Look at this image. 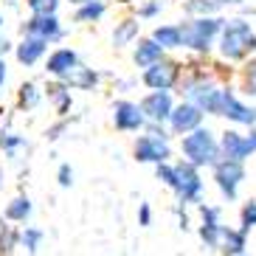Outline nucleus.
<instances>
[{"label":"nucleus","mask_w":256,"mask_h":256,"mask_svg":"<svg viewBox=\"0 0 256 256\" xmlns=\"http://www.w3.org/2000/svg\"><path fill=\"white\" fill-rule=\"evenodd\" d=\"M180 150L186 155V160H192L194 166H214L220 158H222V146L214 138V132L206 127H197L194 132L183 136Z\"/></svg>","instance_id":"f03ea898"},{"label":"nucleus","mask_w":256,"mask_h":256,"mask_svg":"<svg viewBox=\"0 0 256 256\" xmlns=\"http://www.w3.org/2000/svg\"><path fill=\"white\" fill-rule=\"evenodd\" d=\"M155 174H158V180L164 183L166 188H172V192H174V186H178V169H174L172 164H166V160H164V164H158V166H155Z\"/></svg>","instance_id":"cd10ccee"},{"label":"nucleus","mask_w":256,"mask_h":256,"mask_svg":"<svg viewBox=\"0 0 256 256\" xmlns=\"http://www.w3.org/2000/svg\"><path fill=\"white\" fill-rule=\"evenodd\" d=\"M242 256H245V254H242Z\"/></svg>","instance_id":"79ce46f5"},{"label":"nucleus","mask_w":256,"mask_h":256,"mask_svg":"<svg viewBox=\"0 0 256 256\" xmlns=\"http://www.w3.org/2000/svg\"><path fill=\"white\" fill-rule=\"evenodd\" d=\"M8 48H12V42H8L6 37H0V56H3V54H6Z\"/></svg>","instance_id":"4c0bfd02"},{"label":"nucleus","mask_w":256,"mask_h":256,"mask_svg":"<svg viewBox=\"0 0 256 256\" xmlns=\"http://www.w3.org/2000/svg\"><path fill=\"white\" fill-rule=\"evenodd\" d=\"M0 28H3V14H0Z\"/></svg>","instance_id":"a19ab883"},{"label":"nucleus","mask_w":256,"mask_h":256,"mask_svg":"<svg viewBox=\"0 0 256 256\" xmlns=\"http://www.w3.org/2000/svg\"><path fill=\"white\" fill-rule=\"evenodd\" d=\"M56 180H60L62 188H70V186H74V169H70V164H62V166H60Z\"/></svg>","instance_id":"2f4dec72"},{"label":"nucleus","mask_w":256,"mask_h":256,"mask_svg":"<svg viewBox=\"0 0 256 256\" xmlns=\"http://www.w3.org/2000/svg\"><path fill=\"white\" fill-rule=\"evenodd\" d=\"M138 226H141V228H150L152 226V208H150V203L138 206Z\"/></svg>","instance_id":"72a5a7b5"},{"label":"nucleus","mask_w":256,"mask_h":256,"mask_svg":"<svg viewBox=\"0 0 256 256\" xmlns=\"http://www.w3.org/2000/svg\"><path fill=\"white\" fill-rule=\"evenodd\" d=\"M136 37H138V20H121V23L116 26V31H113V46L124 48Z\"/></svg>","instance_id":"5701e85b"},{"label":"nucleus","mask_w":256,"mask_h":256,"mask_svg":"<svg viewBox=\"0 0 256 256\" xmlns=\"http://www.w3.org/2000/svg\"><path fill=\"white\" fill-rule=\"evenodd\" d=\"M220 6H226V3H242V0H217Z\"/></svg>","instance_id":"58836bf2"},{"label":"nucleus","mask_w":256,"mask_h":256,"mask_svg":"<svg viewBox=\"0 0 256 256\" xmlns=\"http://www.w3.org/2000/svg\"><path fill=\"white\" fill-rule=\"evenodd\" d=\"M250 51H256V34L250 28V23H245L240 17L226 20L222 34H220V54L226 60H242Z\"/></svg>","instance_id":"f257e3e1"},{"label":"nucleus","mask_w":256,"mask_h":256,"mask_svg":"<svg viewBox=\"0 0 256 256\" xmlns=\"http://www.w3.org/2000/svg\"><path fill=\"white\" fill-rule=\"evenodd\" d=\"M222 116L234 124H245V127H256V110L248 107L245 102L234 96V90H226V104H222Z\"/></svg>","instance_id":"dca6fc26"},{"label":"nucleus","mask_w":256,"mask_h":256,"mask_svg":"<svg viewBox=\"0 0 256 256\" xmlns=\"http://www.w3.org/2000/svg\"><path fill=\"white\" fill-rule=\"evenodd\" d=\"M141 110H144V116H146V121H155V124L169 121V116H172V110H174L169 90H152V93H146V96L141 98Z\"/></svg>","instance_id":"9b49d317"},{"label":"nucleus","mask_w":256,"mask_h":256,"mask_svg":"<svg viewBox=\"0 0 256 256\" xmlns=\"http://www.w3.org/2000/svg\"><path fill=\"white\" fill-rule=\"evenodd\" d=\"M62 130H65V121H60L56 127H51V130H48V132H46V136L51 138V141H56V138H60V132H62Z\"/></svg>","instance_id":"c9c22d12"},{"label":"nucleus","mask_w":256,"mask_h":256,"mask_svg":"<svg viewBox=\"0 0 256 256\" xmlns=\"http://www.w3.org/2000/svg\"><path fill=\"white\" fill-rule=\"evenodd\" d=\"M152 40L164 48H183V31L180 26H158L152 31Z\"/></svg>","instance_id":"4be33fe9"},{"label":"nucleus","mask_w":256,"mask_h":256,"mask_svg":"<svg viewBox=\"0 0 256 256\" xmlns=\"http://www.w3.org/2000/svg\"><path fill=\"white\" fill-rule=\"evenodd\" d=\"M6 79H8V68H6V60L0 56V90H3V84H6Z\"/></svg>","instance_id":"e433bc0d"},{"label":"nucleus","mask_w":256,"mask_h":256,"mask_svg":"<svg viewBox=\"0 0 256 256\" xmlns=\"http://www.w3.org/2000/svg\"><path fill=\"white\" fill-rule=\"evenodd\" d=\"M40 98H42V93H40V88L34 82H26L23 88H20V104H23L26 110H34V107L40 104Z\"/></svg>","instance_id":"bb28decb"},{"label":"nucleus","mask_w":256,"mask_h":256,"mask_svg":"<svg viewBox=\"0 0 256 256\" xmlns=\"http://www.w3.org/2000/svg\"><path fill=\"white\" fill-rule=\"evenodd\" d=\"M0 146H3V152H6L8 158H14L17 150H23L26 146V138L14 136V132H3V136H0Z\"/></svg>","instance_id":"c85d7f7f"},{"label":"nucleus","mask_w":256,"mask_h":256,"mask_svg":"<svg viewBox=\"0 0 256 256\" xmlns=\"http://www.w3.org/2000/svg\"><path fill=\"white\" fill-rule=\"evenodd\" d=\"M26 3L34 14H56V6H60V0H26Z\"/></svg>","instance_id":"7c9ffc66"},{"label":"nucleus","mask_w":256,"mask_h":256,"mask_svg":"<svg viewBox=\"0 0 256 256\" xmlns=\"http://www.w3.org/2000/svg\"><path fill=\"white\" fill-rule=\"evenodd\" d=\"M186 93L188 102H194L203 113L211 116H222V104H226V90L214 84L211 79H188L186 84L180 88Z\"/></svg>","instance_id":"39448f33"},{"label":"nucleus","mask_w":256,"mask_h":256,"mask_svg":"<svg viewBox=\"0 0 256 256\" xmlns=\"http://www.w3.org/2000/svg\"><path fill=\"white\" fill-rule=\"evenodd\" d=\"M222 26L226 20L222 17H192L188 23L180 26L183 31V46L192 48V51H200V54H208L211 46H214V40L222 34Z\"/></svg>","instance_id":"7ed1b4c3"},{"label":"nucleus","mask_w":256,"mask_h":256,"mask_svg":"<svg viewBox=\"0 0 256 256\" xmlns=\"http://www.w3.org/2000/svg\"><path fill=\"white\" fill-rule=\"evenodd\" d=\"M23 34H31V37H42L48 42H60L62 40V26L56 14H34L31 20L23 23Z\"/></svg>","instance_id":"f8f14e48"},{"label":"nucleus","mask_w":256,"mask_h":256,"mask_svg":"<svg viewBox=\"0 0 256 256\" xmlns=\"http://www.w3.org/2000/svg\"><path fill=\"white\" fill-rule=\"evenodd\" d=\"M220 8L217 0H186V12L192 17H208Z\"/></svg>","instance_id":"a878e982"},{"label":"nucleus","mask_w":256,"mask_h":256,"mask_svg":"<svg viewBox=\"0 0 256 256\" xmlns=\"http://www.w3.org/2000/svg\"><path fill=\"white\" fill-rule=\"evenodd\" d=\"M211 169H214V180H217V188L222 192V197H226L228 203L236 200L240 183L245 180V164L234 160V158H220Z\"/></svg>","instance_id":"423d86ee"},{"label":"nucleus","mask_w":256,"mask_h":256,"mask_svg":"<svg viewBox=\"0 0 256 256\" xmlns=\"http://www.w3.org/2000/svg\"><path fill=\"white\" fill-rule=\"evenodd\" d=\"M76 65H79V54H76L74 48H56V51L48 56L46 70L51 76H56V79H65Z\"/></svg>","instance_id":"f3484780"},{"label":"nucleus","mask_w":256,"mask_h":256,"mask_svg":"<svg viewBox=\"0 0 256 256\" xmlns=\"http://www.w3.org/2000/svg\"><path fill=\"white\" fill-rule=\"evenodd\" d=\"M48 40H42V37H31V34H23V40L14 46V56H17V62L20 65H26V68H31V65H37L42 56H46V51H48Z\"/></svg>","instance_id":"4468645a"},{"label":"nucleus","mask_w":256,"mask_h":256,"mask_svg":"<svg viewBox=\"0 0 256 256\" xmlns=\"http://www.w3.org/2000/svg\"><path fill=\"white\" fill-rule=\"evenodd\" d=\"M42 228H34V226H26V231L20 234V245H23L26 250H28V256H37L40 250V242H42Z\"/></svg>","instance_id":"393cba45"},{"label":"nucleus","mask_w":256,"mask_h":256,"mask_svg":"<svg viewBox=\"0 0 256 256\" xmlns=\"http://www.w3.org/2000/svg\"><path fill=\"white\" fill-rule=\"evenodd\" d=\"M245 88H248L245 93L256 96V65H250V68H248V76H245Z\"/></svg>","instance_id":"f704fd0d"},{"label":"nucleus","mask_w":256,"mask_h":256,"mask_svg":"<svg viewBox=\"0 0 256 256\" xmlns=\"http://www.w3.org/2000/svg\"><path fill=\"white\" fill-rule=\"evenodd\" d=\"M178 169V186H174V194L180 203H200V194H203V180H200V166H194L192 160H180L174 164Z\"/></svg>","instance_id":"0eeeda50"},{"label":"nucleus","mask_w":256,"mask_h":256,"mask_svg":"<svg viewBox=\"0 0 256 256\" xmlns=\"http://www.w3.org/2000/svg\"><path fill=\"white\" fill-rule=\"evenodd\" d=\"M68 3H74V6H82V3H88V0H68Z\"/></svg>","instance_id":"ea45409f"},{"label":"nucleus","mask_w":256,"mask_h":256,"mask_svg":"<svg viewBox=\"0 0 256 256\" xmlns=\"http://www.w3.org/2000/svg\"><path fill=\"white\" fill-rule=\"evenodd\" d=\"M220 146H222V158H234V160H242L254 155V144H250L248 136H240L236 130H226L222 138H220Z\"/></svg>","instance_id":"2eb2a0df"},{"label":"nucleus","mask_w":256,"mask_h":256,"mask_svg":"<svg viewBox=\"0 0 256 256\" xmlns=\"http://www.w3.org/2000/svg\"><path fill=\"white\" fill-rule=\"evenodd\" d=\"M62 82L68 84V88H74V90H93V88H96V82H98V74L93 68H88V65H82V62H79V65H76V68L70 70Z\"/></svg>","instance_id":"6ab92c4d"},{"label":"nucleus","mask_w":256,"mask_h":256,"mask_svg":"<svg viewBox=\"0 0 256 256\" xmlns=\"http://www.w3.org/2000/svg\"><path fill=\"white\" fill-rule=\"evenodd\" d=\"M132 155H136V160H141V164H155V166L169 160L172 146H169L166 130L158 127L155 121H146V136H138L136 146H132Z\"/></svg>","instance_id":"20e7f679"},{"label":"nucleus","mask_w":256,"mask_h":256,"mask_svg":"<svg viewBox=\"0 0 256 256\" xmlns=\"http://www.w3.org/2000/svg\"><path fill=\"white\" fill-rule=\"evenodd\" d=\"M200 208V240L208 245V248H220V240H222V222H220V208L208 203H197Z\"/></svg>","instance_id":"ddd939ff"},{"label":"nucleus","mask_w":256,"mask_h":256,"mask_svg":"<svg viewBox=\"0 0 256 256\" xmlns=\"http://www.w3.org/2000/svg\"><path fill=\"white\" fill-rule=\"evenodd\" d=\"M31 208H34L31 200L20 194V197H14V200L6 206V220H12V222H26V220L31 217Z\"/></svg>","instance_id":"b1692460"},{"label":"nucleus","mask_w":256,"mask_h":256,"mask_svg":"<svg viewBox=\"0 0 256 256\" xmlns=\"http://www.w3.org/2000/svg\"><path fill=\"white\" fill-rule=\"evenodd\" d=\"M164 8V3L160 0H150V3H144L141 8H138V17H144V20H150V17H155Z\"/></svg>","instance_id":"473e14b6"},{"label":"nucleus","mask_w":256,"mask_h":256,"mask_svg":"<svg viewBox=\"0 0 256 256\" xmlns=\"http://www.w3.org/2000/svg\"><path fill=\"white\" fill-rule=\"evenodd\" d=\"M164 51L166 48L160 46V42H155V40H138L136 51H132V60H136L138 68H150V65H155V62L164 60Z\"/></svg>","instance_id":"a211bd4d"},{"label":"nucleus","mask_w":256,"mask_h":256,"mask_svg":"<svg viewBox=\"0 0 256 256\" xmlns=\"http://www.w3.org/2000/svg\"><path fill=\"white\" fill-rule=\"evenodd\" d=\"M178 76H180V65L178 62H169V60H160L150 68H144V84L150 88V90H169L174 82H178Z\"/></svg>","instance_id":"6e6552de"},{"label":"nucleus","mask_w":256,"mask_h":256,"mask_svg":"<svg viewBox=\"0 0 256 256\" xmlns=\"http://www.w3.org/2000/svg\"><path fill=\"white\" fill-rule=\"evenodd\" d=\"M240 228L245 234H248L250 228H256V200H248V203L242 206V211H240Z\"/></svg>","instance_id":"c756f323"},{"label":"nucleus","mask_w":256,"mask_h":256,"mask_svg":"<svg viewBox=\"0 0 256 256\" xmlns=\"http://www.w3.org/2000/svg\"><path fill=\"white\" fill-rule=\"evenodd\" d=\"M113 124L121 132H138V130L146 127V116H144L141 104L121 98V102L113 104Z\"/></svg>","instance_id":"1a4fd4ad"},{"label":"nucleus","mask_w":256,"mask_h":256,"mask_svg":"<svg viewBox=\"0 0 256 256\" xmlns=\"http://www.w3.org/2000/svg\"><path fill=\"white\" fill-rule=\"evenodd\" d=\"M200 121H203V110H200L194 102H183V104H178L172 110L169 127H172V132H178V136H188V132H194V130L200 127Z\"/></svg>","instance_id":"9d476101"},{"label":"nucleus","mask_w":256,"mask_h":256,"mask_svg":"<svg viewBox=\"0 0 256 256\" xmlns=\"http://www.w3.org/2000/svg\"><path fill=\"white\" fill-rule=\"evenodd\" d=\"M107 12V3L104 0H88V3H82V6L76 8L74 20L76 23H96V20H102Z\"/></svg>","instance_id":"412c9836"},{"label":"nucleus","mask_w":256,"mask_h":256,"mask_svg":"<svg viewBox=\"0 0 256 256\" xmlns=\"http://www.w3.org/2000/svg\"><path fill=\"white\" fill-rule=\"evenodd\" d=\"M220 248L226 250L228 256H242V254H245V231H242V228L222 226V240H220Z\"/></svg>","instance_id":"aec40b11"}]
</instances>
